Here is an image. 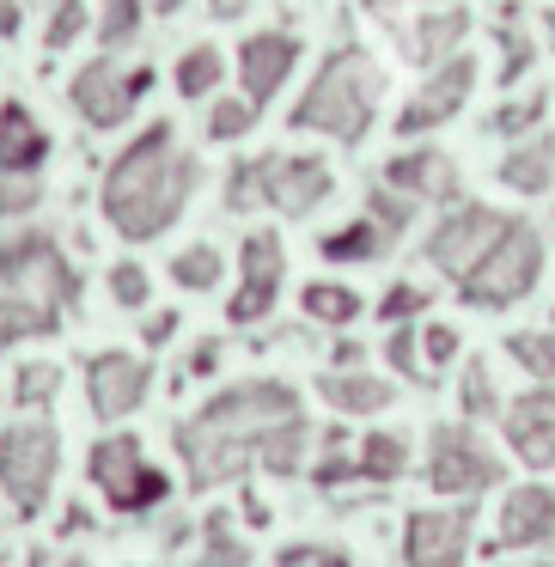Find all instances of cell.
I'll return each mask as SVG.
<instances>
[{
    "label": "cell",
    "instance_id": "obj_8",
    "mask_svg": "<svg viewBox=\"0 0 555 567\" xmlns=\"http://www.w3.org/2000/svg\"><path fill=\"white\" fill-rule=\"evenodd\" d=\"M55 470H62V433L50 421H13L0 433V488L13 501L19 518H38L50 506V488H55Z\"/></svg>",
    "mask_w": 555,
    "mask_h": 567
},
{
    "label": "cell",
    "instance_id": "obj_24",
    "mask_svg": "<svg viewBox=\"0 0 555 567\" xmlns=\"http://www.w3.org/2000/svg\"><path fill=\"white\" fill-rule=\"evenodd\" d=\"M384 250H391V238L379 233V226L360 214V220H348V226H330V233L318 238V257L323 262H336V269H360V262H379Z\"/></svg>",
    "mask_w": 555,
    "mask_h": 567
},
{
    "label": "cell",
    "instance_id": "obj_35",
    "mask_svg": "<svg viewBox=\"0 0 555 567\" xmlns=\"http://www.w3.org/2000/svg\"><path fill=\"white\" fill-rule=\"evenodd\" d=\"M531 68H537V43H531V31L518 25V13L506 7V19H501V74H494V80H501V92L518 86Z\"/></svg>",
    "mask_w": 555,
    "mask_h": 567
},
{
    "label": "cell",
    "instance_id": "obj_32",
    "mask_svg": "<svg viewBox=\"0 0 555 567\" xmlns=\"http://www.w3.org/2000/svg\"><path fill=\"white\" fill-rule=\"evenodd\" d=\"M506 360L518 372H531L537 384H549L555 379V323L549 330H513L506 336Z\"/></svg>",
    "mask_w": 555,
    "mask_h": 567
},
{
    "label": "cell",
    "instance_id": "obj_21",
    "mask_svg": "<svg viewBox=\"0 0 555 567\" xmlns=\"http://www.w3.org/2000/svg\"><path fill=\"white\" fill-rule=\"evenodd\" d=\"M464 38H470V7H421V19L403 31V55L415 68H440L445 55H458L464 50Z\"/></svg>",
    "mask_w": 555,
    "mask_h": 567
},
{
    "label": "cell",
    "instance_id": "obj_15",
    "mask_svg": "<svg viewBox=\"0 0 555 567\" xmlns=\"http://www.w3.org/2000/svg\"><path fill=\"white\" fill-rule=\"evenodd\" d=\"M153 391V360L129 348H99L86 360V403L99 421H129Z\"/></svg>",
    "mask_w": 555,
    "mask_h": 567
},
{
    "label": "cell",
    "instance_id": "obj_47",
    "mask_svg": "<svg viewBox=\"0 0 555 567\" xmlns=\"http://www.w3.org/2000/svg\"><path fill=\"white\" fill-rule=\"evenodd\" d=\"M177 323H184L177 311H153V318L141 323V342H147V348H165V342L177 336Z\"/></svg>",
    "mask_w": 555,
    "mask_h": 567
},
{
    "label": "cell",
    "instance_id": "obj_33",
    "mask_svg": "<svg viewBox=\"0 0 555 567\" xmlns=\"http://www.w3.org/2000/svg\"><path fill=\"white\" fill-rule=\"evenodd\" d=\"M189 567H250V543L226 525V513H214L208 525H202V549Z\"/></svg>",
    "mask_w": 555,
    "mask_h": 567
},
{
    "label": "cell",
    "instance_id": "obj_25",
    "mask_svg": "<svg viewBox=\"0 0 555 567\" xmlns=\"http://www.w3.org/2000/svg\"><path fill=\"white\" fill-rule=\"evenodd\" d=\"M62 330V311L43 306V299H25V293H0V354L31 336H55Z\"/></svg>",
    "mask_w": 555,
    "mask_h": 567
},
{
    "label": "cell",
    "instance_id": "obj_3",
    "mask_svg": "<svg viewBox=\"0 0 555 567\" xmlns=\"http://www.w3.org/2000/svg\"><path fill=\"white\" fill-rule=\"evenodd\" d=\"M379 99H384V68L372 50L342 43L318 62V74L306 80V92L287 111L294 135H323L336 147H360L379 123Z\"/></svg>",
    "mask_w": 555,
    "mask_h": 567
},
{
    "label": "cell",
    "instance_id": "obj_58",
    "mask_svg": "<svg viewBox=\"0 0 555 567\" xmlns=\"http://www.w3.org/2000/svg\"><path fill=\"white\" fill-rule=\"evenodd\" d=\"M549 141H555V135H549Z\"/></svg>",
    "mask_w": 555,
    "mask_h": 567
},
{
    "label": "cell",
    "instance_id": "obj_20",
    "mask_svg": "<svg viewBox=\"0 0 555 567\" xmlns=\"http://www.w3.org/2000/svg\"><path fill=\"white\" fill-rule=\"evenodd\" d=\"M55 141L50 128L31 116L25 99H7L0 104V177H38L43 165H50Z\"/></svg>",
    "mask_w": 555,
    "mask_h": 567
},
{
    "label": "cell",
    "instance_id": "obj_27",
    "mask_svg": "<svg viewBox=\"0 0 555 567\" xmlns=\"http://www.w3.org/2000/svg\"><path fill=\"white\" fill-rule=\"evenodd\" d=\"M220 80H226V55L214 50V43H189V50L177 55V68H172L177 99H189V104H208L214 92H220Z\"/></svg>",
    "mask_w": 555,
    "mask_h": 567
},
{
    "label": "cell",
    "instance_id": "obj_56",
    "mask_svg": "<svg viewBox=\"0 0 555 567\" xmlns=\"http://www.w3.org/2000/svg\"><path fill=\"white\" fill-rule=\"evenodd\" d=\"M62 567H92V561H80V555H74V561H62Z\"/></svg>",
    "mask_w": 555,
    "mask_h": 567
},
{
    "label": "cell",
    "instance_id": "obj_52",
    "mask_svg": "<svg viewBox=\"0 0 555 567\" xmlns=\"http://www.w3.org/2000/svg\"><path fill=\"white\" fill-rule=\"evenodd\" d=\"M177 7H184V0H153V13H165V19H177Z\"/></svg>",
    "mask_w": 555,
    "mask_h": 567
},
{
    "label": "cell",
    "instance_id": "obj_39",
    "mask_svg": "<svg viewBox=\"0 0 555 567\" xmlns=\"http://www.w3.org/2000/svg\"><path fill=\"white\" fill-rule=\"evenodd\" d=\"M311 482H318V488H342V482H360L354 452H348V433H342V427L323 433V457L311 464Z\"/></svg>",
    "mask_w": 555,
    "mask_h": 567
},
{
    "label": "cell",
    "instance_id": "obj_14",
    "mask_svg": "<svg viewBox=\"0 0 555 567\" xmlns=\"http://www.w3.org/2000/svg\"><path fill=\"white\" fill-rule=\"evenodd\" d=\"M470 537H476V513H470V501L415 506V513L403 518V567H464Z\"/></svg>",
    "mask_w": 555,
    "mask_h": 567
},
{
    "label": "cell",
    "instance_id": "obj_12",
    "mask_svg": "<svg viewBox=\"0 0 555 567\" xmlns=\"http://www.w3.org/2000/svg\"><path fill=\"white\" fill-rule=\"evenodd\" d=\"M476 80H482L476 50H458V55H445L440 68H428V74H421V86L409 92L403 111H397V135H403V141H421V135H433V128H445V123H452V116L470 104Z\"/></svg>",
    "mask_w": 555,
    "mask_h": 567
},
{
    "label": "cell",
    "instance_id": "obj_51",
    "mask_svg": "<svg viewBox=\"0 0 555 567\" xmlns=\"http://www.w3.org/2000/svg\"><path fill=\"white\" fill-rule=\"evenodd\" d=\"M360 7H367V13H384V19L397 13V0H360Z\"/></svg>",
    "mask_w": 555,
    "mask_h": 567
},
{
    "label": "cell",
    "instance_id": "obj_44",
    "mask_svg": "<svg viewBox=\"0 0 555 567\" xmlns=\"http://www.w3.org/2000/svg\"><path fill=\"white\" fill-rule=\"evenodd\" d=\"M384 360H391L403 379H428V367H421V330H415V323H397V330L384 336Z\"/></svg>",
    "mask_w": 555,
    "mask_h": 567
},
{
    "label": "cell",
    "instance_id": "obj_9",
    "mask_svg": "<svg viewBox=\"0 0 555 567\" xmlns=\"http://www.w3.org/2000/svg\"><path fill=\"white\" fill-rule=\"evenodd\" d=\"M506 464L470 421H440L428 440V488L445 501H476V494L501 488Z\"/></svg>",
    "mask_w": 555,
    "mask_h": 567
},
{
    "label": "cell",
    "instance_id": "obj_29",
    "mask_svg": "<svg viewBox=\"0 0 555 567\" xmlns=\"http://www.w3.org/2000/svg\"><path fill=\"white\" fill-rule=\"evenodd\" d=\"M299 311H306L311 323L348 330V323L360 318V293H354L348 281H306V293H299Z\"/></svg>",
    "mask_w": 555,
    "mask_h": 567
},
{
    "label": "cell",
    "instance_id": "obj_55",
    "mask_svg": "<svg viewBox=\"0 0 555 567\" xmlns=\"http://www.w3.org/2000/svg\"><path fill=\"white\" fill-rule=\"evenodd\" d=\"M7 549H13V543H7V530H0V561H7Z\"/></svg>",
    "mask_w": 555,
    "mask_h": 567
},
{
    "label": "cell",
    "instance_id": "obj_13",
    "mask_svg": "<svg viewBox=\"0 0 555 567\" xmlns=\"http://www.w3.org/2000/svg\"><path fill=\"white\" fill-rule=\"evenodd\" d=\"M287 287V245L275 226H257L238 245V287L226 299V323H263L275 318V299Z\"/></svg>",
    "mask_w": 555,
    "mask_h": 567
},
{
    "label": "cell",
    "instance_id": "obj_46",
    "mask_svg": "<svg viewBox=\"0 0 555 567\" xmlns=\"http://www.w3.org/2000/svg\"><path fill=\"white\" fill-rule=\"evenodd\" d=\"M458 342H464V336L452 330V323H421V367H452L458 360Z\"/></svg>",
    "mask_w": 555,
    "mask_h": 567
},
{
    "label": "cell",
    "instance_id": "obj_31",
    "mask_svg": "<svg viewBox=\"0 0 555 567\" xmlns=\"http://www.w3.org/2000/svg\"><path fill=\"white\" fill-rule=\"evenodd\" d=\"M458 409H464L470 421H501V391H494V367L489 360H470L464 372H458Z\"/></svg>",
    "mask_w": 555,
    "mask_h": 567
},
{
    "label": "cell",
    "instance_id": "obj_16",
    "mask_svg": "<svg viewBox=\"0 0 555 567\" xmlns=\"http://www.w3.org/2000/svg\"><path fill=\"white\" fill-rule=\"evenodd\" d=\"M299 55H306V38L299 31H250L245 43H238V92H245L250 104H269V99H281L287 92V80H294V68H299Z\"/></svg>",
    "mask_w": 555,
    "mask_h": 567
},
{
    "label": "cell",
    "instance_id": "obj_4",
    "mask_svg": "<svg viewBox=\"0 0 555 567\" xmlns=\"http://www.w3.org/2000/svg\"><path fill=\"white\" fill-rule=\"evenodd\" d=\"M336 196V172L323 153H257L226 172V214L275 208L281 220H306Z\"/></svg>",
    "mask_w": 555,
    "mask_h": 567
},
{
    "label": "cell",
    "instance_id": "obj_49",
    "mask_svg": "<svg viewBox=\"0 0 555 567\" xmlns=\"http://www.w3.org/2000/svg\"><path fill=\"white\" fill-rule=\"evenodd\" d=\"M25 31V0H0V43H13Z\"/></svg>",
    "mask_w": 555,
    "mask_h": 567
},
{
    "label": "cell",
    "instance_id": "obj_37",
    "mask_svg": "<svg viewBox=\"0 0 555 567\" xmlns=\"http://www.w3.org/2000/svg\"><path fill=\"white\" fill-rule=\"evenodd\" d=\"M86 31H92V0H55L50 25H43V50L62 55V50H74Z\"/></svg>",
    "mask_w": 555,
    "mask_h": 567
},
{
    "label": "cell",
    "instance_id": "obj_36",
    "mask_svg": "<svg viewBox=\"0 0 555 567\" xmlns=\"http://www.w3.org/2000/svg\"><path fill=\"white\" fill-rule=\"evenodd\" d=\"M55 391H62V367L55 360H25L13 379V403L25 409V415H43V409L55 403Z\"/></svg>",
    "mask_w": 555,
    "mask_h": 567
},
{
    "label": "cell",
    "instance_id": "obj_1",
    "mask_svg": "<svg viewBox=\"0 0 555 567\" xmlns=\"http://www.w3.org/2000/svg\"><path fill=\"white\" fill-rule=\"evenodd\" d=\"M172 445L184 457V476L196 494L226 488L245 470L299 476L311 445V421L299 409V391L287 379H238L214 391L196 415L172 427Z\"/></svg>",
    "mask_w": 555,
    "mask_h": 567
},
{
    "label": "cell",
    "instance_id": "obj_6",
    "mask_svg": "<svg viewBox=\"0 0 555 567\" xmlns=\"http://www.w3.org/2000/svg\"><path fill=\"white\" fill-rule=\"evenodd\" d=\"M537 281H543V233L513 214V226L489 245V257L452 287H458V299L476 306V311H506V306L537 293Z\"/></svg>",
    "mask_w": 555,
    "mask_h": 567
},
{
    "label": "cell",
    "instance_id": "obj_26",
    "mask_svg": "<svg viewBox=\"0 0 555 567\" xmlns=\"http://www.w3.org/2000/svg\"><path fill=\"white\" fill-rule=\"evenodd\" d=\"M354 470H360V482H372V488H391V482L409 470V440L391 433V427H372L367 440L354 445Z\"/></svg>",
    "mask_w": 555,
    "mask_h": 567
},
{
    "label": "cell",
    "instance_id": "obj_48",
    "mask_svg": "<svg viewBox=\"0 0 555 567\" xmlns=\"http://www.w3.org/2000/svg\"><path fill=\"white\" fill-rule=\"evenodd\" d=\"M208 372H220V342H202L196 354H189L184 379H208Z\"/></svg>",
    "mask_w": 555,
    "mask_h": 567
},
{
    "label": "cell",
    "instance_id": "obj_7",
    "mask_svg": "<svg viewBox=\"0 0 555 567\" xmlns=\"http://www.w3.org/2000/svg\"><path fill=\"white\" fill-rule=\"evenodd\" d=\"M147 92H153V68L147 62L123 68V55H92V62H80L74 80H68V104H74V116L92 135L129 128V116L141 111Z\"/></svg>",
    "mask_w": 555,
    "mask_h": 567
},
{
    "label": "cell",
    "instance_id": "obj_53",
    "mask_svg": "<svg viewBox=\"0 0 555 567\" xmlns=\"http://www.w3.org/2000/svg\"><path fill=\"white\" fill-rule=\"evenodd\" d=\"M543 31H549V50H555V7L543 13Z\"/></svg>",
    "mask_w": 555,
    "mask_h": 567
},
{
    "label": "cell",
    "instance_id": "obj_19",
    "mask_svg": "<svg viewBox=\"0 0 555 567\" xmlns=\"http://www.w3.org/2000/svg\"><path fill=\"white\" fill-rule=\"evenodd\" d=\"M543 543H555V488L549 482H518L501 501L494 549H543Z\"/></svg>",
    "mask_w": 555,
    "mask_h": 567
},
{
    "label": "cell",
    "instance_id": "obj_54",
    "mask_svg": "<svg viewBox=\"0 0 555 567\" xmlns=\"http://www.w3.org/2000/svg\"><path fill=\"white\" fill-rule=\"evenodd\" d=\"M501 567H555V561H501Z\"/></svg>",
    "mask_w": 555,
    "mask_h": 567
},
{
    "label": "cell",
    "instance_id": "obj_57",
    "mask_svg": "<svg viewBox=\"0 0 555 567\" xmlns=\"http://www.w3.org/2000/svg\"><path fill=\"white\" fill-rule=\"evenodd\" d=\"M421 7H433V0H421Z\"/></svg>",
    "mask_w": 555,
    "mask_h": 567
},
{
    "label": "cell",
    "instance_id": "obj_50",
    "mask_svg": "<svg viewBox=\"0 0 555 567\" xmlns=\"http://www.w3.org/2000/svg\"><path fill=\"white\" fill-rule=\"evenodd\" d=\"M250 13V0H208V19H220V25H226V19H245Z\"/></svg>",
    "mask_w": 555,
    "mask_h": 567
},
{
    "label": "cell",
    "instance_id": "obj_42",
    "mask_svg": "<svg viewBox=\"0 0 555 567\" xmlns=\"http://www.w3.org/2000/svg\"><path fill=\"white\" fill-rule=\"evenodd\" d=\"M43 202V177H0V226L31 220Z\"/></svg>",
    "mask_w": 555,
    "mask_h": 567
},
{
    "label": "cell",
    "instance_id": "obj_43",
    "mask_svg": "<svg viewBox=\"0 0 555 567\" xmlns=\"http://www.w3.org/2000/svg\"><path fill=\"white\" fill-rule=\"evenodd\" d=\"M428 306H433V293H428L421 281H397V287H384V299H379V318L397 330V323H415Z\"/></svg>",
    "mask_w": 555,
    "mask_h": 567
},
{
    "label": "cell",
    "instance_id": "obj_11",
    "mask_svg": "<svg viewBox=\"0 0 555 567\" xmlns=\"http://www.w3.org/2000/svg\"><path fill=\"white\" fill-rule=\"evenodd\" d=\"M513 226V214L489 208V202H452V208L433 220L428 245H421V257L433 262V269L445 275V281H464L470 269H476L482 257H489V245Z\"/></svg>",
    "mask_w": 555,
    "mask_h": 567
},
{
    "label": "cell",
    "instance_id": "obj_10",
    "mask_svg": "<svg viewBox=\"0 0 555 567\" xmlns=\"http://www.w3.org/2000/svg\"><path fill=\"white\" fill-rule=\"evenodd\" d=\"M86 476L104 488L111 513H153L160 501H172V476L160 464H147V445L135 433H111L86 452Z\"/></svg>",
    "mask_w": 555,
    "mask_h": 567
},
{
    "label": "cell",
    "instance_id": "obj_41",
    "mask_svg": "<svg viewBox=\"0 0 555 567\" xmlns=\"http://www.w3.org/2000/svg\"><path fill=\"white\" fill-rule=\"evenodd\" d=\"M111 299H116V311H147V299H153V275L141 269L135 257L111 262Z\"/></svg>",
    "mask_w": 555,
    "mask_h": 567
},
{
    "label": "cell",
    "instance_id": "obj_34",
    "mask_svg": "<svg viewBox=\"0 0 555 567\" xmlns=\"http://www.w3.org/2000/svg\"><path fill=\"white\" fill-rule=\"evenodd\" d=\"M257 116L263 111L238 92V99H208V123H202V128H208L214 147H233V141H245L250 128H257Z\"/></svg>",
    "mask_w": 555,
    "mask_h": 567
},
{
    "label": "cell",
    "instance_id": "obj_40",
    "mask_svg": "<svg viewBox=\"0 0 555 567\" xmlns=\"http://www.w3.org/2000/svg\"><path fill=\"white\" fill-rule=\"evenodd\" d=\"M543 116H549V99H543V92H531V99L501 104V111L489 116V128H494V135H506V141H525L531 128L543 123Z\"/></svg>",
    "mask_w": 555,
    "mask_h": 567
},
{
    "label": "cell",
    "instance_id": "obj_28",
    "mask_svg": "<svg viewBox=\"0 0 555 567\" xmlns=\"http://www.w3.org/2000/svg\"><path fill=\"white\" fill-rule=\"evenodd\" d=\"M141 25H147V0H99V25H92V38H99V55L135 50Z\"/></svg>",
    "mask_w": 555,
    "mask_h": 567
},
{
    "label": "cell",
    "instance_id": "obj_5",
    "mask_svg": "<svg viewBox=\"0 0 555 567\" xmlns=\"http://www.w3.org/2000/svg\"><path fill=\"white\" fill-rule=\"evenodd\" d=\"M0 281H7V293L55 306L62 318L80 306V293H86V281H80V269L68 262L62 238H55L50 226H31V220L0 226Z\"/></svg>",
    "mask_w": 555,
    "mask_h": 567
},
{
    "label": "cell",
    "instance_id": "obj_45",
    "mask_svg": "<svg viewBox=\"0 0 555 567\" xmlns=\"http://www.w3.org/2000/svg\"><path fill=\"white\" fill-rule=\"evenodd\" d=\"M275 567H354V561H348V549H336V543H287V549L275 555Z\"/></svg>",
    "mask_w": 555,
    "mask_h": 567
},
{
    "label": "cell",
    "instance_id": "obj_22",
    "mask_svg": "<svg viewBox=\"0 0 555 567\" xmlns=\"http://www.w3.org/2000/svg\"><path fill=\"white\" fill-rule=\"evenodd\" d=\"M494 177H501L513 196H549L555 189V141L549 135H525L506 147V159L494 165Z\"/></svg>",
    "mask_w": 555,
    "mask_h": 567
},
{
    "label": "cell",
    "instance_id": "obj_23",
    "mask_svg": "<svg viewBox=\"0 0 555 567\" xmlns=\"http://www.w3.org/2000/svg\"><path fill=\"white\" fill-rule=\"evenodd\" d=\"M318 396L336 409V415H384L397 403V384L379 379V372H323L318 379Z\"/></svg>",
    "mask_w": 555,
    "mask_h": 567
},
{
    "label": "cell",
    "instance_id": "obj_38",
    "mask_svg": "<svg viewBox=\"0 0 555 567\" xmlns=\"http://www.w3.org/2000/svg\"><path fill=\"white\" fill-rule=\"evenodd\" d=\"M415 214H421V202L397 196V189H384V184H379V189H367V220L379 226V233L391 238V245L409 233V226H415Z\"/></svg>",
    "mask_w": 555,
    "mask_h": 567
},
{
    "label": "cell",
    "instance_id": "obj_2",
    "mask_svg": "<svg viewBox=\"0 0 555 567\" xmlns=\"http://www.w3.org/2000/svg\"><path fill=\"white\" fill-rule=\"evenodd\" d=\"M202 189V159L177 141V123H147L99 184V214L123 245H153L184 220L189 196Z\"/></svg>",
    "mask_w": 555,
    "mask_h": 567
},
{
    "label": "cell",
    "instance_id": "obj_17",
    "mask_svg": "<svg viewBox=\"0 0 555 567\" xmlns=\"http://www.w3.org/2000/svg\"><path fill=\"white\" fill-rule=\"evenodd\" d=\"M384 189H397L409 202L452 208V202H464V172H458V159L445 147H403L384 159Z\"/></svg>",
    "mask_w": 555,
    "mask_h": 567
},
{
    "label": "cell",
    "instance_id": "obj_18",
    "mask_svg": "<svg viewBox=\"0 0 555 567\" xmlns=\"http://www.w3.org/2000/svg\"><path fill=\"white\" fill-rule=\"evenodd\" d=\"M501 433L525 470H555V384H531L501 409Z\"/></svg>",
    "mask_w": 555,
    "mask_h": 567
},
{
    "label": "cell",
    "instance_id": "obj_30",
    "mask_svg": "<svg viewBox=\"0 0 555 567\" xmlns=\"http://www.w3.org/2000/svg\"><path fill=\"white\" fill-rule=\"evenodd\" d=\"M172 281L184 287V293H214V287L226 281V257L214 245H184L172 257Z\"/></svg>",
    "mask_w": 555,
    "mask_h": 567
}]
</instances>
